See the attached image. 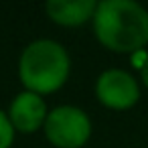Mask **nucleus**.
I'll use <instances>...</instances> for the list:
<instances>
[{"instance_id":"obj_1","label":"nucleus","mask_w":148,"mask_h":148,"mask_svg":"<svg viewBox=\"0 0 148 148\" xmlns=\"http://www.w3.org/2000/svg\"><path fill=\"white\" fill-rule=\"evenodd\" d=\"M99 43L116 53H134L148 43V12L132 0H103L93 12Z\"/></svg>"},{"instance_id":"obj_2","label":"nucleus","mask_w":148,"mask_h":148,"mask_svg":"<svg viewBox=\"0 0 148 148\" xmlns=\"http://www.w3.org/2000/svg\"><path fill=\"white\" fill-rule=\"evenodd\" d=\"M21 79L33 93L59 89L69 75V55L55 41H35L21 55Z\"/></svg>"},{"instance_id":"obj_3","label":"nucleus","mask_w":148,"mask_h":148,"mask_svg":"<svg viewBox=\"0 0 148 148\" xmlns=\"http://www.w3.org/2000/svg\"><path fill=\"white\" fill-rule=\"evenodd\" d=\"M45 134L59 148H79L87 142L91 134V124L79 108L61 106L47 116Z\"/></svg>"},{"instance_id":"obj_4","label":"nucleus","mask_w":148,"mask_h":148,"mask_svg":"<svg viewBox=\"0 0 148 148\" xmlns=\"http://www.w3.org/2000/svg\"><path fill=\"white\" fill-rule=\"evenodd\" d=\"M97 99L114 110H126L138 101V85L136 81L120 69H110L99 75L97 85H95Z\"/></svg>"},{"instance_id":"obj_5","label":"nucleus","mask_w":148,"mask_h":148,"mask_svg":"<svg viewBox=\"0 0 148 148\" xmlns=\"http://www.w3.org/2000/svg\"><path fill=\"white\" fill-rule=\"evenodd\" d=\"M45 120H47V106L37 93L25 91L14 97L10 106L12 128L29 134V132H35L41 124H45Z\"/></svg>"},{"instance_id":"obj_6","label":"nucleus","mask_w":148,"mask_h":148,"mask_svg":"<svg viewBox=\"0 0 148 148\" xmlns=\"http://www.w3.org/2000/svg\"><path fill=\"white\" fill-rule=\"evenodd\" d=\"M47 14L63 27H77L93 16L97 4L93 0H49Z\"/></svg>"},{"instance_id":"obj_7","label":"nucleus","mask_w":148,"mask_h":148,"mask_svg":"<svg viewBox=\"0 0 148 148\" xmlns=\"http://www.w3.org/2000/svg\"><path fill=\"white\" fill-rule=\"evenodd\" d=\"M14 138V128L10 124V118H6L0 112V148H8Z\"/></svg>"},{"instance_id":"obj_8","label":"nucleus","mask_w":148,"mask_h":148,"mask_svg":"<svg viewBox=\"0 0 148 148\" xmlns=\"http://www.w3.org/2000/svg\"><path fill=\"white\" fill-rule=\"evenodd\" d=\"M142 81H144L146 87H148V59H146V63L142 65Z\"/></svg>"}]
</instances>
